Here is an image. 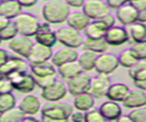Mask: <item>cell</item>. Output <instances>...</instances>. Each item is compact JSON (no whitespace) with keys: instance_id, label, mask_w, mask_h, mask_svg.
Instances as JSON below:
<instances>
[{"instance_id":"cell-36","label":"cell","mask_w":146,"mask_h":122,"mask_svg":"<svg viewBox=\"0 0 146 122\" xmlns=\"http://www.w3.org/2000/svg\"><path fill=\"white\" fill-rule=\"evenodd\" d=\"M131 53L137 60H146V42H134L130 47Z\"/></svg>"},{"instance_id":"cell-37","label":"cell","mask_w":146,"mask_h":122,"mask_svg":"<svg viewBox=\"0 0 146 122\" xmlns=\"http://www.w3.org/2000/svg\"><path fill=\"white\" fill-rule=\"evenodd\" d=\"M128 115L132 122H146V106L131 109Z\"/></svg>"},{"instance_id":"cell-29","label":"cell","mask_w":146,"mask_h":122,"mask_svg":"<svg viewBox=\"0 0 146 122\" xmlns=\"http://www.w3.org/2000/svg\"><path fill=\"white\" fill-rule=\"evenodd\" d=\"M57 72L62 78H64L65 80H69L74 77L76 75L79 74L80 73L84 72V71L82 70L78 61L76 60V61L66 62V64H64L60 65L59 67H57Z\"/></svg>"},{"instance_id":"cell-47","label":"cell","mask_w":146,"mask_h":122,"mask_svg":"<svg viewBox=\"0 0 146 122\" xmlns=\"http://www.w3.org/2000/svg\"><path fill=\"white\" fill-rule=\"evenodd\" d=\"M18 2L20 4V6L22 7H34L38 0H18Z\"/></svg>"},{"instance_id":"cell-49","label":"cell","mask_w":146,"mask_h":122,"mask_svg":"<svg viewBox=\"0 0 146 122\" xmlns=\"http://www.w3.org/2000/svg\"><path fill=\"white\" fill-rule=\"evenodd\" d=\"M22 121L23 122H38L40 121V119H37L35 115H25Z\"/></svg>"},{"instance_id":"cell-23","label":"cell","mask_w":146,"mask_h":122,"mask_svg":"<svg viewBox=\"0 0 146 122\" xmlns=\"http://www.w3.org/2000/svg\"><path fill=\"white\" fill-rule=\"evenodd\" d=\"M18 107L25 115H36L41 108L39 98L33 95H27L24 96Z\"/></svg>"},{"instance_id":"cell-17","label":"cell","mask_w":146,"mask_h":122,"mask_svg":"<svg viewBox=\"0 0 146 122\" xmlns=\"http://www.w3.org/2000/svg\"><path fill=\"white\" fill-rule=\"evenodd\" d=\"M122 104L125 107L131 110L146 106V91L141 90L138 87L130 89V92Z\"/></svg>"},{"instance_id":"cell-27","label":"cell","mask_w":146,"mask_h":122,"mask_svg":"<svg viewBox=\"0 0 146 122\" xmlns=\"http://www.w3.org/2000/svg\"><path fill=\"white\" fill-rule=\"evenodd\" d=\"M108 28L100 19H92L84 29V35L86 38H104Z\"/></svg>"},{"instance_id":"cell-33","label":"cell","mask_w":146,"mask_h":122,"mask_svg":"<svg viewBox=\"0 0 146 122\" xmlns=\"http://www.w3.org/2000/svg\"><path fill=\"white\" fill-rule=\"evenodd\" d=\"M118 59H119V65L127 69H130L131 67L134 65L136 64V62L138 61L134 57V55L131 53L130 48L122 50V52L119 53V55L118 56Z\"/></svg>"},{"instance_id":"cell-14","label":"cell","mask_w":146,"mask_h":122,"mask_svg":"<svg viewBox=\"0 0 146 122\" xmlns=\"http://www.w3.org/2000/svg\"><path fill=\"white\" fill-rule=\"evenodd\" d=\"M52 54L53 52L51 47H48V46L36 42L33 45L31 52L26 60L28 61L30 65L37 64H40V62L51 61Z\"/></svg>"},{"instance_id":"cell-25","label":"cell","mask_w":146,"mask_h":122,"mask_svg":"<svg viewBox=\"0 0 146 122\" xmlns=\"http://www.w3.org/2000/svg\"><path fill=\"white\" fill-rule=\"evenodd\" d=\"M108 45L104 38H85L82 44L83 50H91L98 54L108 52Z\"/></svg>"},{"instance_id":"cell-54","label":"cell","mask_w":146,"mask_h":122,"mask_svg":"<svg viewBox=\"0 0 146 122\" xmlns=\"http://www.w3.org/2000/svg\"><path fill=\"white\" fill-rule=\"evenodd\" d=\"M5 1H8V0H0V2H5Z\"/></svg>"},{"instance_id":"cell-16","label":"cell","mask_w":146,"mask_h":122,"mask_svg":"<svg viewBox=\"0 0 146 122\" xmlns=\"http://www.w3.org/2000/svg\"><path fill=\"white\" fill-rule=\"evenodd\" d=\"M138 10L133 7L131 3H127L125 5L116 9V19L119 20L123 26H130L137 21L138 19Z\"/></svg>"},{"instance_id":"cell-10","label":"cell","mask_w":146,"mask_h":122,"mask_svg":"<svg viewBox=\"0 0 146 122\" xmlns=\"http://www.w3.org/2000/svg\"><path fill=\"white\" fill-rule=\"evenodd\" d=\"M33 45H34V42L31 39V37L19 34L9 40L8 48L10 49L12 52H14L18 56L27 59Z\"/></svg>"},{"instance_id":"cell-6","label":"cell","mask_w":146,"mask_h":122,"mask_svg":"<svg viewBox=\"0 0 146 122\" xmlns=\"http://www.w3.org/2000/svg\"><path fill=\"white\" fill-rule=\"evenodd\" d=\"M68 93L67 85L61 80L55 79L43 89H41L40 96L47 102H54L64 99Z\"/></svg>"},{"instance_id":"cell-18","label":"cell","mask_w":146,"mask_h":122,"mask_svg":"<svg viewBox=\"0 0 146 122\" xmlns=\"http://www.w3.org/2000/svg\"><path fill=\"white\" fill-rule=\"evenodd\" d=\"M79 53L76 49L64 47L61 48L55 52H53L52 56L51 58V62L53 64L54 66L59 67L60 65L66 64V62L76 61L78 59Z\"/></svg>"},{"instance_id":"cell-3","label":"cell","mask_w":146,"mask_h":122,"mask_svg":"<svg viewBox=\"0 0 146 122\" xmlns=\"http://www.w3.org/2000/svg\"><path fill=\"white\" fill-rule=\"evenodd\" d=\"M13 84L14 90L22 94H29L34 91L36 86L34 76L28 71H16L7 75Z\"/></svg>"},{"instance_id":"cell-4","label":"cell","mask_w":146,"mask_h":122,"mask_svg":"<svg viewBox=\"0 0 146 122\" xmlns=\"http://www.w3.org/2000/svg\"><path fill=\"white\" fill-rule=\"evenodd\" d=\"M58 42H60L65 47L78 49L82 47L84 36L82 33L70 26L62 27L56 30Z\"/></svg>"},{"instance_id":"cell-46","label":"cell","mask_w":146,"mask_h":122,"mask_svg":"<svg viewBox=\"0 0 146 122\" xmlns=\"http://www.w3.org/2000/svg\"><path fill=\"white\" fill-rule=\"evenodd\" d=\"M67 5L70 6V7H82L86 0H64Z\"/></svg>"},{"instance_id":"cell-55","label":"cell","mask_w":146,"mask_h":122,"mask_svg":"<svg viewBox=\"0 0 146 122\" xmlns=\"http://www.w3.org/2000/svg\"><path fill=\"white\" fill-rule=\"evenodd\" d=\"M43 1H46L47 2V1H50V0H43Z\"/></svg>"},{"instance_id":"cell-21","label":"cell","mask_w":146,"mask_h":122,"mask_svg":"<svg viewBox=\"0 0 146 122\" xmlns=\"http://www.w3.org/2000/svg\"><path fill=\"white\" fill-rule=\"evenodd\" d=\"M130 92V88L124 83L111 84L107 92L106 97L108 100L115 101L118 103H122Z\"/></svg>"},{"instance_id":"cell-43","label":"cell","mask_w":146,"mask_h":122,"mask_svg":"<svg viewBox=\"0 0 146 122\" xmlns=\"http://www.w3.org/2000/svg\"><path fill=\"white\" fill-rule=\"evenodd\" d=\"M69 119L74 122H84L85 121V112L80 111V110L73 111Z\"/></svg>"},{"instance_id":"cell-52","label":"cell","mask_w":146,"mask_h":122,"mask_svg":"<svg viewBox=\"0 0 146 122\" xmlns=\"http://www.w3.org/2000/svg\"><path fill=\"white\" fill-rule=\"evenodd\" d=\"M118 121H120V122H132L131 117L129 115H121L120 116V117L118 119Z\"/></svg>"},{"instance_id":"cell-35","label":"cell","mask_w":146,"mask_h":122,"mask_svg":"<svg viewBox=\"0 0 146 122\" xmlns=\"http://www.w3.org/2000/svg\"><path fill=\"white\" fill-rule=\"evenodd\" d=\"M17 35H19V32L14 23V20H10V22L8 23L7 26L0 32V36L2 38V40L5 41H9Z\"/></svg>"},{"instance_id":"cell-40","label":"cell","mask_w":146,"mask_h":122,"mask_svg":"<svg viewBox=\"0 0 146 122\" xmlns=\"http://www.w3.org/2000/svg\"><path fill=\"white\" fill-rule=\"evenodd\" d=\"M56 76L57 75H54V76H46V77H36V76H34L36 86L39 88H40V89H43V88L48 86L50 84H52L54 80L57 79Z\"/></svg>"},{"instance_id":"cell-9","label":"cell","mask_w":146,"mask_h":122,"mask_svg":"<svg viewBox=\"0 0 146 122\" xmlns=\"http://www.w3.org/2000/svg\"><path fill=\"white\" fill-rule=\"evenodd\" d=\"M92 77L86 72H82L74 77L67 80V89L68 93L73 96H76L79 94L89 92L90 84Z\"/></svg>"},{"instance_id":"cell-20","label":"cell","mask_w":146,"mask_h":122,"mask_svg":"<svg viewBox=\"0 0 146 122\" xmlns=\"http://www.w3.org/2000/svg\"><path fill=\"white\" fill-rule=\"evenodd\" d=\"M22 7L18 0H8L0 2V17L13 20L19 14L22 13Z\"/></svg>"},{"instance_id":"cell-12","label":"cell","mask_w":146,"mask_h":122,"mask_svg":"<svg viewBox=\"0 0 146 122\" xmlns=\"http://www.w3.org/2000/svg\"><path fill=\"white\" fill-rule=\"evenodd\" d=\"M104 39H105L108 45L113 46V47L122 46L126 44L128 41H130L127 29L116 26V25L108 29L106 34L104 36Z\"/></svg>"},{"instance_id":"cell-38","label":"cell","mask_w":146,"mask_h":122,"mask_svg":"<svg viewBox=\"0 0 146 122\" xmlns=\"http://www.w3.org/2000/svg\"><path fill=\"white\" fill-rule=\"evenodd\" d=\"M85 121L86 122H104L106 121L99 108H91L85 112Z\"/></svg>"},{"instance_id":"cell-34","label":"cell","mask_w":146,"mask_h":122,"mask_svg":"<svg viewBox=\"0 0 146 122\" xmlns=\"http://www.w3.org/2000/svg\"><path fill=\"white\" fill-rule=\"evenodd\" d=\"M17 100L12 93L0 95V113H3L8 109L16 107Z\"/></svg>"},{"instance_id":"cell-2","label":"cell","mask_w":146,"mask_h":122,"mask_svg":"<svg viewBox=\"0 0 146 122\" xmlns=\"http://www.w3.org/2000/svg\"><path fill=\"white\" fill-rule=\"evenodd\" d=\"M70 13V6L66 4L64 0H50L44 4L41 9L44 20L51 24L66 22Z\"/></svg>"},{"instance_id":"cell-39","label":"cell","mask_w":146,"mask_h":122,"mask_svg":"<svg viewBox=\"0 0 146 122\" xmlns=\"http://www.w3.org/2000/svg\"><path fill=\"white\" fill-rule=\"evenodd\" d=\"M14 90L13 84H12L10 78L8 76L2 75L0 77V95L12 93Z\"/></svg>"},{"instance_id":"cell-48","label":"cell","mask_w":146,"mask_h":122,"mask_svg":"<svg viewBox=\"0 0 146 122\" xmlns=\"http://www.w3.org/2000/svg\"><path fill=\"white\" fill-rule=\"evenodd\" d=\"M137 21L146 23V9L140 10L138 12V19H137Z\"/></svg>"},{"instance_id":"cell-11","label":"cell","mask_w":146,"mask_h":122,"mask_svg":"<svg viewBox=\"0 0 146 122\" xmlns=\"http://www.w3.org/2000/svg\"><path fill=\"white\" fill-rule=\"evenodd\" d=\"M34 38L36 42L51 48H52L58 42L56 30H53L51 27V23H49L46 20L42 22L40 21L38 31H37Z\"/></svg>"},{"instance_id":"cell-30","label":"cell","mask_w":146,"mask_h":122,"mask_svg":"<svg viewBox=\"0 0 146 122\" xmlns=\"http://www.w3.org/2000/svg\"><path fill=\"white\" fill-rule=\"evenodd\" d=\"M98 55V53L87 50H83V52L79 53L77 61L84 72L87 73L92 70H95V65L96 62H97Z\"/></svg>"},{"instance_id":"cell-42","label":"cell","mask_w":146,"mask_h":122,"mask_svg":"<svg viewBox=\"0 0 146 122\" xmlns=\"http://www.w3.org/2000/svg\"><path fill=\"white\" fill-rule=\"evenodd\" d=\"M106 2L111 9H118L125 4L130 3V0H106Z\"/></svg>"},{"instance_id":"cell-51","label":"cell","mask_w":146,"mask_h":122,"mask_svg":"<svg viewBox=\"0 0 146 122\" xmlns=\"http://www.w3.org/2000/svg\"><path fill=\"white\" fill-rule=\"evenodd\" d=\"M134 86L136 87L140 88V89H141V90L146 91V79L143 80V81H141V82H135Z\"/></svg>"},{"instance_id":"cell-7","label":"cell","mask_w":146,"mask_h":122,"mask_svg":"<svg viewBox=\"0 0 146 122\" xmlns=\"http://www.w3.org/2000/svg\"><path fill=\"white\" fill-rule=\"evenodd\" d=\"M119 59L118 56L112 53L103 52L98 55L97 62H96L95 70L98 74H103L110 75L113 74L119 68Z\"/></svg>"},{"instance_id":"cell-57","label":"cell","mask_w":146,"mask_h":122,"mask_svg":"<svg viewBox=\"0 0 146 122\" xmlns=\"http://www.w3.org/2000/svg\"><path fill=\"white\" fill-rule=\"evenodd\" d=\"M0 18H1V17H0Z\"/></svg>"},{"instance_id":"cell-53","label":"cell","mask_w":146,"mask_h":122,"mask_svg":"<svg viewBox=\"0 0 146 122\" xmlns=\"http://www.w3.org/2000/svg\"><path fill=\"white\" fill-rule=\"evenodd\" d=\"M2 41H3V40H2V38H1V36H0V44H1Z\"/></svg>"},{"instance_id":"cell-31","label":"cell","mask_w":146,"mask_h":122,"mask_svg":"<svg viewBox=\"0 0 146 122\" xmlns=\"http://www.w3.org/2000/svg\"><path fill=\"white\" fill-rule=\"evenodd\" d=\"M129 76L133 83L141 82L146 79V60H139L128 71Z\"/></svg>"},{"instance_id":"cell-8","label":"cell","mask_w":146,"mask_h":122,"mask_svg":"<svg viewBox=\"0 0 146 122\" xmlns=\"http://www.w3.org/2000/svg\"><path fill=\"white\" fill-rule=\"evenodd\" d=\"M111 8L103 0H86L82 7V11L89 17L90 19H99L110 13Z\"/></svg>"},{"instance_id":"cell-44","label":"cell","mask_w":146,"mask_h":122,"mask_svg":"<svg viewBox=\"0 0 146 122\" xmlns=\"http://www.w3.org/2000/svg\"><path fill=\"white\" fill-rule=\"evenodd\" d=\"M138 11L146 9V0H133L130 2Z\"/></svg>"},{"instance_id":"cell-15","label":"cell","mask_w":146,"mask_h":122,"mask_svg":"<svg viewBox=\"0 0 146 122\" xmlns=\"http://www.w3.org/2000/svg\"><path fill=\"white\" fill-rule=\"evenodd\" d=\"M24 59L25 58L16 56L11 53L7 62L0 67V74L7 76L16 71H28L30 64H29L28 61L26 62Z\"/></svg>"},{"instance_id":"cell-13","label":"cell","mask_w":146,"mask_h":122,"mask_svg":"<svg viewBox=\"0 0 146 122\" xmlns=\"http://www.w3.org/2000/svg\"><path fill=\"white\" fill-rule=\"evenodd\" d=\"M111 80L110 75L98 74L91 80L89 93L92 95L95 98H102L106 96L107 92L111 85Z\"/></svg>"},{"instance_id":"cell-26","label":"cell","mask_w":146,"mask_h":122,"mask_svg":"<svg viewBox=\"0 0 146 122\" xmlns=\"http://www.w3.org/2000/svg\"><path fill=\"white\" fill-rule=\"evenodd\" d=\"M128 33L130 40L134 42H146V23L136 21L128 26Z\"/></svg>"},{"instance_id":"cell-5","label":"cell","mask_w":146,"mask_h":122,"mask_svg":"<svg viewBox=\"0 0 146 122\" xmlns=\"http://www.w3.org/2000/svg\"><path fill=\"white\" fill-rule=\"evenodd\" d=\"M19 35L34 37L38 31L40 20L37 17L30 13L22 12L13 19Z\"/></svg>"},{"instance_id":"cell-1","label":"cell","mask_w":146,"mask_h":122,"mask_svg":"<svg viewBox=\"0 0 146 122\" xmlns=\"http://www.w3.org/2000/svg\"><path fill=\"white\" fill-rule=\"evenodd\" d=\"M74 111V106L68 103L54 101L45 103L40 108L41 120L44 122L67 121Z\"/></svg>"},{"instance_id":"cell-32","label":"cell","mask_w":146,"mask_h":122,"mask_svg":"<svg viewBox=\"0 0 146 122\" xmlns=\"http://www.w3.org/2000/svg\"><path fill=\"white\" fill-rule=\"evenodd\" d=\"M25 114L19 107H14L8 110L0 113V122H20Z\"/></svg>"},{"instance_id":"cell-28","label":"cell","mask_w":146,"mask_h":122,"mask_svg":"<svg viewBox=\"0 0 146 122\" xmlns=\"http://www.w3.org/2000/svg\"><path fill=\"white\" fill-rule=\"evenodd\" d=\"M95 99L96 98L89 92H86L74 96L73 106L74 108H76V110L86 112L94 107L96 103Z\"/></svg>"},{"instance_id":"cell-22","label":"cell","mask_w":146,"mask_h":122,"mask_svg":"<svg viewBox=\"0 0 146 122\" xmlns=\"http://www.w3.org/2000/svg\"><path fill=\"white\" fill-rule=\"evenodd\" d=\"M31 73L33 76L36 77H46V76H54L57 75V67L54 66L51 61H47L44 62L37 64L30 65Z\"/></svg>"},{"instance_id":"cell-19","label":"cell","mask_w":146,"mask_h":122,"mask_svg":"<svg viewBox=\"0 0 146 122\" xmlns=\"http://www.w3.org/2000/svg\"><path fill=\"white\" fill-rule=\"evenodd\" d=\"M99 110L106 121H118L122 115V108L119 103L108 99L100 105Z\"/></svg>"},{"instance_id":"cell-24","label":"cell","mask_w":146,"mask_h":122,"mask_svg":"<svg viewBox=\"0 0 146 122\" xmlns=\"http://www.w3.org/2000/svg\"><path fill=\"white\" fill-rule=\"evenodd\" d=\"M90 21V18L83 11L71 12L67 19H66V23H67L68 26L76 29L79 31H84V29L86 28Z\"/></svg>"},{"instance_id":"cell-50","label":"cell","mask_w":146,"mask_h":122,"mask_svg":"<svg viewBox=\"0 0 146 122\" xmlns=\"http://www.w3.org/2000/svg\"><path fill=\"white\" fill-rule=\"evenodd\" d=\"M11 19H5V18H0V32H1L4 29H5L8 23L10 22Z\"/></svg>"},{"instance_id":"cell-41","label":"cell","mask_w":146,"mask_h":122,"mask_svg":"<svg viewBox=\"0 0 146 122\" xmlns=\"http://www.w3.org/2000/svg\"><path fill=\"white\" fill-rule=\"evenodd\" d=\"M101 21L106 25V27L108 29H110L111 27H113L115 26V24H116V17H114L113 15H111V13L110 14H108L106 16H104L103 18L101 19H99Z\"/></svg>"},{"instance_id":"cell-56","label":"cell","mask_w":146,"mask_h":122,"mask_svg":"<svg viewBox=\"0 0 146 122\" xmlns=\"http://www.w3.org/2000/svg\"><path fill=\"white\" fill-rule=\"evenodd\" d=\"M1 76H2V75H1V74H0V77H1Z\"/></svg>"},{"instance_id":"cell-45","label":"cell","mask_w":146,"mask_h":122,"mask_svg":"<svg viewBox=\"0 0 146 122\" xmlns=\"http://www.w3.org/2000/svg\"><path fill=\"white\" fill-rule=\"evenodd\" d=\"M10 55H11V53L9 52H7V50L0 49V67L5 64Z\"/></svg>"}]
</instances>
